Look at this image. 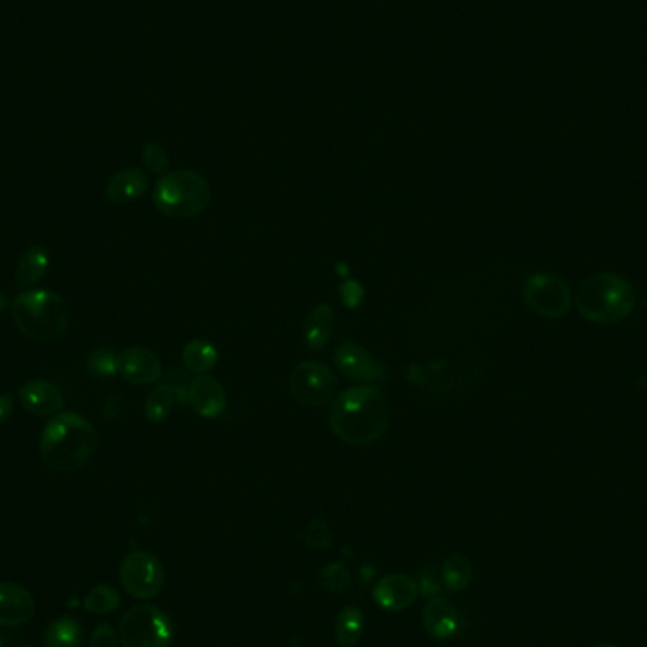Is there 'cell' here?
I'll return each mask as SVG.
<instances>
[{
    "instance_id": "1",
    "label": "cell",
    "mask_w": 647,
    "mask_h": 647,
    "mask_svg": "<svg viewBox=\"0 0 647 647\" xmlns=\"http://www.w3.org/2000/svg\"><path fill=\"white\" fill-rule=\"evenodd\" d=\"M390 424L385 394L375 386H352L335 398L330 409L333 434L349 445H371L383 438Z\"/></svg>"
},
{
    "instance_id": "2",
    "label": "cell",
    "mask_w": 647,
    "mask_h": 647,
    "mask_svg": "<svg viewBox=\"0 0 647 647\" xmlns=\"http://www.w3.org/2000/svg\"><path fill=\"white\" fill-rule=\"evenodd\" d=\"M99 436L95 426L80 413L53 415L40 436L42 462L59 473L80 472L95 455Z\"/></svg>"
},
{
    "instance_id": "3",
    "label": "cell",
    "mask_w": 647,
    "mask_h": 647,
    "mask_svg": "<svg viewBox=\"0 0 647 647\" xmlns=\"http://www.w3.org/2000/svg\"><path fill=\"white\" fill-rule=\"evenodd\" d=\"M636 296L629 280L615 273H596L583 280L576 294V307L585 320L612 326L629 318Z\"/></svg>"
},
{
    "instance_id": "4",
    "label": "cell",
    "mask_w": 647,
    "mask_h": 647,
    "mask_svg": "<svg viewBox=\"0 0 647 647\" xmlns=\"http://www.w3.org/2000/svg\"><path fill=\"white\" fill-rule=\"evenodd\" d=\"M12 318L16 328L33 341H53L69 326L70 309L67 301L50 290H25L12 303Z\"/></svg>"
},
{
    "instance_id": "5",
    "label": "cell",
    "mask_w": 647,
    "mask_h": 647,
    "mask_svg": "<svg viewBox=\"0 0 647 647\" xmlns=\"http://www.w3.org/2000/svg\"><path fill=\"white\" fill-rule=\"evenodd\" d=\"M209 180L195 171H173L161 176L154 188V205L167 218L188 220L209 207Z\"/></svg>"
},
{
    "instance_id": "6",
    "label": "cell",
    "mask_w": 647,
    "mask_h": 647,
    "mask_svg": "<svg viewBox=\"0 0 647 647\" xmlns=\"http://www.w3.org/2000/svg\"><path fill=\"white\" fill-rule=\"evenodd\" d=\"M122 647H169L175 625L169 613L152 604H137L123 613L118 625Z\"/></svg>"
},
{
    "instance_id": "7",
    "label": "cell",
    "mask_w": 647,
    "mask_h": 647,
    "mask_svg": "<svg viewBox=\"0 0 647 647\" xmlns=\"http://www.w3.org/2000/svg\"><path fill=\"white\" fill-rule=\"evenodd\" d=\"M523 298L528 309L543 318H562L570 313L574 305L568 282L551 273L530 275L523 288Z\"/></svg>"
},
{
    "instance_id": "8",
    "label": "cell",
    "mask_w": 647,
    "mask_h": 647,
    "mask_svg": "<svg viewBox=\"0 0 647 647\" xmlns=\"http://www.w3.org/2000/svg\"><path fill=\"white\" fill-rule=\"evenodd\" d=\"M120 583L125 593L137 600L158 596L165 583V568L150 551H131L120 564Z\"/></svg>"
},
{
    "instance_id": "9",
    "label": "cell",
    "mask_w": 647,
    "mask_h": 647,
    "mask_svg": "<svg viewBox=\"0 0 647 647\" xmlns=\"http://www.w3.org/2000/svg\"><path fill=\"white\" fill-rule=\"evenodd\" d=\"M337 386L332 369L322 362H301L290 373V392L303 405L320 407L330 402Z\"/></svg>"
},
{
    "instance_id": "10",
    "label": "cell",
    "mask_w": 647,
    "mask_h": 647,
    "mask_svg": "<svg viewBox=\"0 0 647 647\" xmlns=\"http://www.w3.org/2000/svg\"><path fill=\"white\" fill-rule=\"evenodd\" d=\"M333 360L337 369L352 381L369 385V383H381L388 377L385 364L373 358L369 350L364 349L362 345L352 341H345L343 345H339Z\"/></svg>"
},
{
    "instance_id": "11",
    "label": "cell",
    "mask_w": 647,
    "mask_h": 647,
    "mask_svg": "<svg viewBox=\"0 0 647 647\" xmlns=\"http://www.w3.org/2000/svg\"><path fill=\"white\" fill-rule=\"evenodd\" d=\"M36 613L33 593L12 581L0 583V627L18 629L27 625Z\"/></svg>"
},
{
    "instance_id": "12",
    "label": "cell",
    "mask_w": 647,
    "mask_h": 647,
    "mask_svg": "<svg viewBox=\"0 0 647 647\" xmlns=\"http://www.w3.org/2000/svg\"><path fill=\"white\" fill-rule=\"evenodd\" d=\"M118 373L131 385H152L161 379L163 368L156 352L131 347L118 354Z\"/></svg>"
},
{
    "instance_id": "13",
    "label": "cell",
    "mask_w": 647,
    "mask_h": 647,
    "mask_svg": "<svg viewBox=\"0 0 647 647\" xmlns=\"http://www.w3.org/2000/svg\"><path fill=\"white\" fill-rule=\"evenodd\" d=\"M419 598L417 581L405 574H388L373 589V600L386 612H403Z\"/></svg>"
},
{
    "instance_id": "14",
    "label": "cell",
    "mask_w": 647,
    "mask_h": 647,
    "mask_svg": "<svg viewBox=\"0 0 647 647\" xmlns=\"http://www.w3.org/2000/svg\"><path fill=\"white\" fill-rule=\"evenodd\" d=\"M18 400L25 411L36 417H50L63 409L65 405V396L57 386L44 381V379H35L29 381L19 388Z\"/></svg>"
},
{
    "instance_id": "15",
    "label": "cell",
    "mask_w": 647,
    "mask_h": 647,
    "mask_svg": "<svg viewBox=\"0 0 647 647\" xmlns=\"http://www.w3.org/2000/svg\"><path fill=\"white\" fill-rule=\"evenodd\" d=\"M190 403L199 417L218 419L228 407V396L218 379L203 375V377H197L192 381Z\"/></svg>"
},
{
    "instance_id": "16",
    "label": "cell",
    "mask_w": 647,
    "mask_h": 647,
    "mask_svg": "<svg viewBox=\"0 0 647 647\" xmlns=\"http://www.w3.org/2000/svg\"><path fill=\"white\" fill-rule=\"evenodd\" d=\"M424 630L436 640H449L458 630L455 604L445 596H432L422 612Z\"/></svg>"
},
{
    "instance_id": "17",
    "label": "cell",
    "mask_w": 647,
    "mask_h": 647,
    "mask_svg": "<svg viewBox=\"0 0 647 647\" xmlns=\"http://www.w3.org/2000/svg\"><path fill=\"white\" fill-rule=\"evenodd\" d=\"M148 190V176L137 167L122 169L108 180L106 184V199L112 205H127L137 201Z\"/></svg>"
},
{
    "instance_id": "18",
    "label": "cell",
    "mask_w": 647,
    "mask_h": 647,
    "mask_svg": "<svg viewBox=\"0 0 647 647\" xmlns=\"http://www.w3.org/2000/svg\"><path fill=\"white\" fill-rule=\"evenodd\" d=\"M335 330V311L328 303H318L309 313L303 328V339L309 349L320 350L328 345Z\"/></svg>"
},
{
    "instance_id": "19",
    "label": "cell",
    "mask_w": 647,
    "mask_h": 647,
    "mask_svg": "<svg viewBox=\"0 0 647 647\" xmlns=\"http://www.w3.org/2000/svg\"><path fill=\"white\" fill-rule=\"evenodd\" d=\"M50 267V254L44 246L35 245L27 248L19 258L16 269V282L19 288L31 290L35 284L44 279Z\"/></svg>"
},
{
    "instance_id": "20",
    "label": "cell",
    "mask_w": 647,
    "mask_h": 647,
    "mask_svg": "<svg viewBox=\"0 0 647 647\" xmlns=\"http://www.w3.org/2000/svg\"><path fill=\"white\" fill-rule=\"evenodd\" d=\"M366 630V617H364V612L354 606V604H349L345 606L339 615H337V621H335V640L337 644L341 647H354L362 634Z\"/></svg>"
},
{
    "instance_id": "21",
    "label": "cell",
    "mask_w": 647,
    "mask_h": 647,
    "mask_svg": "<svg viewBox=\"0 0 647 647\" xmlns=\"http://www.w3.org/2000/svg\"><path fill=\"white\" fill-rule=\"evenodd\" d=\"M82 644H84V629L70 615L53 619L44 634V647H82Z\"/></svg>"
},
{
    "instance_id": "22",
    "label": "cell",
    "mask_w": 647,
    "mask_h": 647,
    "mask_svg": "<svg viewBox=\"0 0 647 647\" xmlns=\"http://www.w3.org/2000/svg\"><path fill=\"white\" fill-rule=\"evenodd\" d=\"M473 566L466 555L455 553L445 560L441 568V581L451 593H460L472 583Z\"/></svg>"
},
{
    "instance_id": "23",
    "label": "cell",
    "mask_w": 647,
    "mask_h": 647,
    "mask_svg": "<svg viewBox=\"0 0 647 647\" xmlns=\"http://www.w3.org/2000/svg\"><path fill=\"white\" fill-rule=\"evenodd\" d=\"M182 362L192 373H207L218 362V350L205 339H193L182 350Z\"/></svg>"
},
{
    "instance_id": "24",
    "label": "cell",
    "mask_w": 647,
    "mask_h": 647,
    "mask_svg": "<svg viewBox=\"0 0 647 647\" xmlns=\"http://www.w3.org/2000/svg\"><path fill=\"white\" fill-rule=\"evenodd\" d=\"M122 604V596L112 585H95L84 600V610L93 615H108L116 612Z\"/></svg>"
},
{
    "instance_id": "25",
    "label": "cell",
    "mask_w": 647,
    "mask_h": 647,
    "mask_svg": "<svg viewBox=\"0 0 647 647\" xmlns=\"http://www.w3.org/2000/svg\"><path fill=\"white\" fill-rule=\"evenodd\" d=\"M316 583L324 591H330V593L349 591L350 583H352L349 566L343 560H337V562L324 566L316 576Z\"/></svg>"
},
{
    "instance_id": "26",
    "label": "cell",
    "mask_w": 647,
    "mask_h": 647,
    "mask_svg": "<svg viewBox=\"0 0 647 647\" xmlns=\"http://www.w3.org/2000/svg\"><path fill=\"white\" fill-rule=\"evenodd\" d=\"M173 402H175V396H173L169 386L165 385V383L156 386L150 392L146 405H144L146 419L150 420V422H161V420L167 419L171 409H173Z\"/></svg>"
},
{
    "instance_id": "27",
    "label": "cell",
    "mask_w": 647,
    "mask_h": 647,
    "mask_svg": "<svg viewBox=\"0 0 647 647\" xmlns=\"http://www.w3.org/2000/svg\"><path fill=\"white\" fill-rule=\"evenodd\" d=\"M88 369L97 377H112L118 373V354L110 347H99L89 354Z\"/></svg>"
},
{
    "instance_id": "28",
    "label": "cell",
    "mask_w": 647,
    "mask_h": 647,
    "mask_svg": "<svg viewBox=\"0 0 647 647\" xmlns=\"http://www.w3.org/2000/svg\"><path fill=\"white\" fill-rule=\"evenodd\" d=\"M301 540H303V543H305L307 547H311V549H316V551H326V549H330V547H332V528H330V525H328L324 519L316 517V519H313V521L309 523V526H307V530H305V534L301 536Z\"/></svg>"
},
{
    "instance_id": "29",
    "label": "cell",
    "mask_w": 647,
    "mask_h": 647,
    "mask_svg": "<svg viewBox=\"0 0 647 647\" xmlns=\"http://www.w3.org/2000/svg\"><path fill=\"white\" fill-rule=\"evenodd\" d=\"M142 161H144V167L154 175H165L169 169V154L156 142H150L144 146Z\"/></svg>"
},
{
    "instance_id": "30",
    "label": "cell",
    "mask_w": 647,
    "mask_h": 647,
    "mask_svg": "<svg viewBox=\"0 0 647 647\" xmlns=\"http://www.w3.org/2000/svg\"><path fill=\"white\" fill-rule=\"evenodd\" d=\"M165 385L171 388L175 400H178L180 403L190 402V386H192V381H190V377H188V373L184 369H171L167 373V377H165Z\"/></svg>"
},
{
    "instance_id": "31",
    "label": "cell",
    "mask_w": 647,
    "mask_h": 647,
    "mask_svg": "<svg viewBox=\"0 0 647 647\" xmlns=\"http://www.w3.org/2000/svg\"><path fill=\"white\" fill-rule=\"evenodd\" d=\"M339 296H341V303L347 309H356V307H360V303L366 298V290L358 280L345 279V282L339 288Z\"/></svg>"
},
{
    "instance_id": "32",
    "label": "cell",
    "mask_w": 647,
    "mask_h": 647,
    "mask_svg": "<svg viewBox=\"0 0 647 647\" xmlns=\"http://www.w3.org/2000/svg\"><path fill=\"white\" fill-rule=\"evenodd\" d=\"M89 647H120L118 630L110 623H99L89 636Z\"/></svg>"
},
{
    "instance_id": "33",
    "label": "cell",
    "mask_w": 647,
    "mask_h": 647,
    "mask_svg": "<svg viewBox=\"0 0 647 647\" xmlns=\"http://www.w3.org/2000/svg\"><path fill=\"white\" fill-rule=\"evenodd\" d=\"M419 595L426 596H438L441 593V587H443V581H439L438 574H436V568L434 566H428L420 572L419 581Z\"/></svg>"
},
{
    "instance_id": "34",
    "label": "cell",
    "mask_w": 647,
    "mask_h": 647,
    "mask_svg": "<svg viewBox=\"0 0 647 647\" xmlns=\"http://www.w3.org/2000/svg\"><path fill=\"white\" fill-rule=\"evenodd\" d=\"M14 413V396L10 392L0 394V426L8 422Z\"/></svg>"
},
{
    "instance_id": "35",
    "label": "cell",
    "mask_w": 647,
    "mask_h": 647,
    "mask_svg": "<svg viewBox=\"0 0 647 647\" xmlns=\"http://www.w3.org/2000/svg\"><path fill=\"white\" fill-rule=\"evenodd\" d=\"M6 307H8V298H6V294L0 290V313H2Z\"/></svg>"
},
{
    "instance_id": "36",
    "label": "cell",
    "mask_w": 647,
    "mask_h": 647,
    "mask_svg": "<svg viewBox=\"0 0 647 647\" xmlns=\"http://www.w3.org/2000/svg\"><path fill=\"white\" fill-rule=\"evenodd\" d=\"M593 647H619L615 646V644H596V646Z\"/></svg>"
},
{
    "instance_id": "37",
    "label": "cell",
    "mask_w": 647,
    "mask_h": 647,
    "mask_svg": "<svg viewBox=\"0 0 647 647\" xmlns=\"http://www.w3.org/2000/svg\"><path fill=\"white\" fill-rule=\"evenodd\" d=\"M0 647H2V638H0Z\"/></svg>"
},
{
    "instance_id": "38",
    "label": "cell",
    "mask_w": 647,
    "mask_h": 647,
    "mask_svg": "<svg viewBox=\"0 0 647 647\" xmlns=\"http://www.w3.org/2000/svg\"><path fill=\"white\" fill-rule=\"evenodd\" d=\"M21 647H31V646H21Z\"/></svg>"
}]
</instances>
